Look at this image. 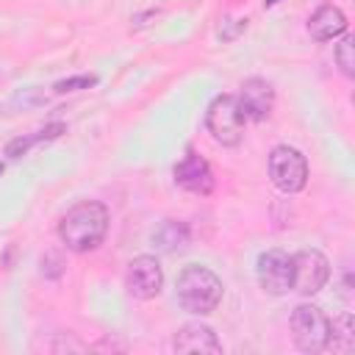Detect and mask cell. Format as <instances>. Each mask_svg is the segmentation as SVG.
<instances>
[{
	"instance_id": "6da1fadb",
	"label": "cell",
	"mask_w": 355,
	"mask_h": 355,
	"mask_svg": "<svg viewBox=\"0 0 355 355\" xmlns=\"http://www.w3.org/2000/svg\"><path fill=\"white\" fill-rule=\"evenodd\" d=\"M108 233V208L94 200L75 202L58 222V239L72 252H92Z\"/></svg>"
},
{
	"instance_id": "7a4b0ae2",
	"label": "cell",
	"mask_w": 355,
	"mask_h": 355,
	"mask_svg": "<svg viewBox=\"0 0 355 355\" xmlns=\"http://www.w3.org/2000/svg\"><path fill=\"white\" fill-rule=\"evenodd\" d=\"M178 302L183 311L194 313V316H208L216 311L219 300H222V280L216 272H211L208 266H186L178 275Z\"/></svg>"
},
{
	"instance_id": "3957f363",
	"label": "cell",
	"mask_w": 355,
	"mask_h": 355,
	"mask_svg": "<svg viewBox=\"0 0 355 355\" xmlns=\"http://www.w3.org/2000/svg\"><path fill=\"white\" fill-rule=\"evenodd\" d=\"M291 338L302 352H322L327 349V338H330V319L324 316V311L313 302H300L291 311Z\"/></svg>"
},
{
	"instance_id": "277c9868",
	"label": "cell",
	"mask_w": 355,
	"mask_h": 355,
	"mask_svg": "<svg viewBox=\"0 0 355 355\" xmlns=\"http://www.w3.org/2000/svg\"><path fill=\"white\" fill-rule=\"evenodd\" d=\"M244 114L239 108V100L236 94H219L211 105H208V114H205V125H208V133L214 136L216 144L222 147H236L244 136Z\"/></svg>"
},
{
	"instance_id": "5b68a950",
	"label": "cell",
	"mask_w": 355,
	"mask_h": 355,
	"mask_svg": "<svg viewBox=\"0 0 355 355\" xmlns=\"http://www.w3.org/2000/svg\"><path fill=\"white\" fill-rule=\"evenodd\" d=\"M269 178L277 191L283 194H297L308 183V161L300 150L280 144L269 153Z\"/></svg>"
},
{
	"instance_id": "8992f818",
	"label": "cell",
	"mask_w": 355,
	"mask_h": 355,
	"mask_svg": "<svg viewBox=\"0 0 355 355\" xmlns=\"http://www.w3.org/2000/svg\"><path fill=\"white\" fill-rule=\"evenodd\" d=\"M330 280V261L319 250H300L291 255V291L302 297L319 294Z\"/></svg>"
},
{
	"instance_id": "52a82bcc",
	"label": "cell",
	"mask_w": 355,
	"mask_h": 355,
	"mask_svg": "<svg viewBox=\"0 0 355 355\" xmlns=\"http://www.w3.org/2000/svg\"><path fill=\"white\" fill-rule=\"evenodd\" d=\"M258 283L266 294L272 297H283L291 291V255L283 250H266L258 255V266H255Z\"/></svg>"
},
{
	"instance_id": "ba28073f",
	"label": "cell",
	"mask_w": 355,
	"mask_h": 355,
	"mask_svg": "<svg viewBox=\"0 0 355 355\" xmlns=\"http://www.w3.org/2000/svg\"><path fill=\"white\" fill-rule=\"evenodd\" d=\"M125 286L136 300H153L161 294L164 286V269L153 255H136L128 263Z\"/></svg>"
},
{
	"instance_id": "9c48e42d",
	"label": "cell",
	"mask_w": 355,
	"mask_h": 355,
	"mask_svg": "<svg viewBox=\"0 0 355 355\" xmlns=\"http://www.w3.org/2000/svg\"><path fill=\"white\" fill-rule=\"evenodd\" d=\"M175 183H178L180 189L191 191V194L205 197V194L214 191V172H211L208 161H205L200 153L189 150V153L175 164Z\"/></svg>"
},
{
	"instance_id": "30bf717a",
	"label": "cell",
	"mask_w": 355,
	"mask_h": 355,
	"mask_svg": "<svg viewBox=\"0 0 355 355\" xmlns=\"http://www.w3.org/2000/svg\"><path fill=\"white\" fill-rule=\"evenodd\" d=\"M239 100V108L244 114V119H252V122H261L272 114V105H275V89L269 80L263 78H247L236 94Z\"/></svg>"
},
{
	"instance_id": "8fae6325",
	"label": "cell",
	"mask_w": 355,
	"mask_h": 355,
	"mask_svg": "<svg viewBox=\"0 0 355 355\" xmlns=\"http://www.w3.org/2000/svg\"><path fill=\"white\" fill-rule=\"evenodd\" d=\"M172 349L183 352V355H219L222 352V341L216 338V333L208 324L186 322L172 338Z\"/></svg>"
},
{
	"instance_id": "7c38bea8",
	"label": "cell",
	"mask_w": 355,
	"mask_h": 355,
	"mask_svg": "<svg viewBox=\"0 0 355 355\" xmlns=\"http://www.w3.org/2000/svg\"><path fill=\"white\" fill-rule=\"evenodd\" d=\"M344 31H347V14L338 6H333V3L319 6L308 17V33L316 42H333V39L344 36Z\"/></svg>"
},
{
	"instance_id": "4fadbf2b",
	"label": "cell",
	"mask_w": 355,
	"mask_h": 355,
	"mask_svg": "<svg viewBox=\"0 0 355 355\" xmlns=\"http://www.w3.org/2000/svg\"><path fill=\"white\" fill-rule=\"evenodd\" d=\"M153 244L161 250V252H178L189 244V227L183 222H175V219H166L155 233H153Z\"/></svg>"
},
{
	"instance_id": "5bb4252c",
	"label": "cell",
	"mask_w": 355,
	"mask_h": 355,
	"mask_svg": "<svg viewBox=\"0 0 355 355\" xmlns=\"http://www.w3.org/2000/svg\"><path fill=\"white\" fill-rule=\"evenodd\" d=\"M327 347H333L338 352H352L355 349V322H352V313H341L338 319L330 322Z\"/></svg>"
},
{
	"instance_id": "9a60e30c",
	"label": "cell",
	"mask_w": 355,
	"mask_h": 355,
	"mask_svg": "<svg viewBox=\"0 0 355 355\" xmlns=\"http://www.w3.org/2000/svg\"><path fill=\"white\" fill-rule=\"evenodd\" d=\"M333 58H336V67L341 69L344 78H355V42H352V36H344L336 44Z\"/></svg>"
},
{
	"instance_id": "2e32d148",
	"label": "cell",
	"mask_w": 355,
	"mask_h": 355,
	"mask_svg": "<svg viewBox=\"0 0 355 355\" xmlns=\"http://www.w3.org/2000/svg\"><path fill=\"white\" fill-rule=\"evenodd\" d=\"M39 263H42V275L47 280H58L64 275V269H67V261H64V255L58 250H47Z\"/></svg>"
},
{
	"instance_id": "e0dca14e",
	"label": "cell",
	"mask_w": 355,
	"mask_h": 355,
	"mask_svg": "<svg viewBox=\"0 0 355 355\" xmlns=\"http://www.w3.org/2000/svg\"><path fill=\"white\" fill-rule=\"evenodd\" d=\"M94 83H97L94 75H75V78H64V80H58V83L53 86V92H55V94H64V92H80V89H92Z\"/></svg>"
},
{
	"instance_id": "ac0fdd59",
	"label": "cell",
	"mask_w": 355,
	"mask_h": 355,
	"mask_svg": "<svg viewBox=\"0 0 355 355\" xmlns=\"http://www.w3.org/2000/svg\"><path fill=\"white\" fill-rule=\"evenodd\" d=\"M36 141H42L39 133H33V136H17V139H11V141L6 144V155H8V158H19V155H25Z\"/></svg>"
},
{
	"instance_id": "d6986e66",
	"label": "cell",
	"mask_w": 355,
	"mask_h": 355,
	"mask_svg": "<svg viewBox=\"0 0 355 355\" xmlns=\"http://www.w3.org/2000/svg\"><path fill=\"white\" fill-rule=\"evenodd\" d=\"M86 352V344L78 341L72 333H58V338L53 341V352Z\"/></svg>"
},
{
	"instance_id": "ffe728a7",
	"label": "cell",
	"mask_w": 355,
	"mask_h": 355,
	"mask_svg": "<svg viewBox=\"0 0 355 355\" xmlns=\"http://www.w3.org/2000/svg\"><path fill=\"white\" fill-rule=\"evenodd\" d=\"M244 28H247V19H239L233 28H230V22H227V19H222V25L216 28V36H219L222 42H230V39H236V36H239Z\"/></svg>"
},
{
	"instance_id": "44dd1931",
	"label": "cell",
	"mask_w": 355,
	"mask_h": 355,
	"mask_svg": "<svg viewBox=\"0 0 355 355\" xmlns=\"http://www.w3.org/2000/svg\"><path fill=\"white\" fill-rule=\"evenodd\" d=\"M61 133H67V125L64 122H53V125H47V128L39 130V139L42 141H50V139H58Z\"/></svg>"
},
{
	"instance_id": "7402d4cb",
	"label": "cell",
	"mask_w": 355,
	"mask_h": 355,
	"mask_svg": "<svg viewBox=\"0 0 355 355\" xmlns=\"http://www.w3.org/2000/svg\"><path fill=\"white\" fill-rule=\"evenodd\" d=\"M280 0H263V8H272V6H277Z\"/></svg>"
},
{
	"instance_id": "603a6c76",
	"label": "cell",
	"mask_w": 355,
	"mask_h": 355,
	"mask_svg": "<svg viewBox=\"0 0 355 355\" xmlns=\"http://www.w3.org/2000/svg\"><path fill=\"white\" fill-rule=\"evenodd\" d=\"M3 169H6V166H3V161H0V175H3Z\"/></svg>"
}]
</instances>
